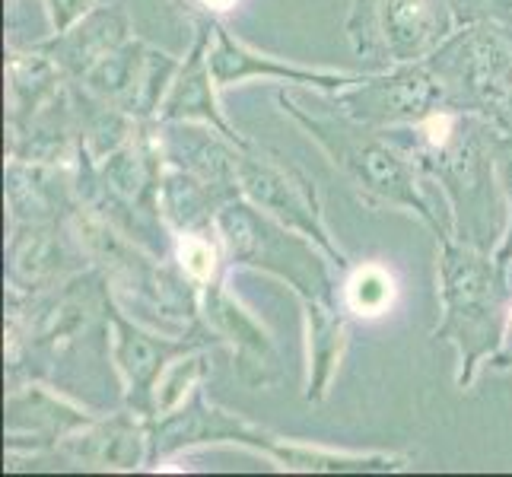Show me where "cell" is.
Masks as SVG:
<instances>
[{"label":"cell","instance_id":"6da1fadb","mask_svg":"<svg viewBox=\"0 0 512 477\" xmlns=\"http://www.w3.org/2000/svg\"><path fill=\"white\" fill-rule=\"evenodd\" d=\"M118 299L99 268L42 293L7 290V388L48 382L99 414L125 404L112 357Z\"/></svg>","mask_w":512,"mask_h":477},{"label":"cell","instance_id":"7a4b0ae2","mask_svg":"<svg viewBox=\"0 0 512 477\" xmlns=\"http://www.w3.org/2000/svg\"><path fill=\"white\" fill-rule=\"evenodd\" d=\"M274 99L277 109L322 147L334 169L369 207L401 210V214L417 217L423 226L433 229L436 242L455 236L449 207L439 204L443 198H433V182L392 134L353 121L331 102L328 93L319 90L296 93V86H280Z\"/></svg>","mask_w":512,"mask_h":477},{"label":"cell","instance_id":"3957f363","mask_svg":"<svg viewBox=\"0 0 512 477\" xmlns=\"http://www.w3.org/2000/svg\"><path fill=\"white\" fill-rule=\"evenodd\" d=\"M414 156L452 214L458 242L481 252H497L506 236L509 207L493 156V121L474 112L443 109L414 128L388 131Z\"/></svg>","mask_w":512,"mask_h":477},{"label":"cell","instance_id":"277c9868","mask_svg":"<svg viewBox=\"0 0 512 477\" xmlns=\"http://www.w3.org/2000/svg\"><path fill=\"white\" fill-rule=\"evenodd\" d=\"M439 325L433 341L452 344L458 353L455 385L468 392L481 366L503 344L512 277L490 252L471 249L455 236L439 239Z\"/></svg>","mask_w":512,"mask_h":477},{"label":"cell","instance_id":"5b68a950","mask_svg":"<svg viewBox=\"0 0 512 477\" xmlns=\"http://www.w3.org/2000/svg\"><path fill=\"white\" fill-rule=\"evenodd\" d=\"M217 233L229 268H249L287 284L296 299H319L341 306L338 264L319 242L264 214L249 198H233L220 207Z\"/></svg>","mask_w":512,"mask_h":477},{"label":"cell","instance_id":"8992f818","mask_svg":"<svg viewBox=\"0 0 512 477\" xmlns=\"http://www.w3.org/2000/svg\"><path fill=\"white\" fill-rule=\"evenodd\" d=\"M462 26L452 0H353L347 39L366 70L427 61Z\"/></svg>","mask_w":512,"mask_h":477},{"label":"cell","instance_id":"52a82bcc","mask_svg":"<svg viewBox=\"0 0 512 477\" xmlns=\"http://www.w3.org/2000/svg\"><path fill=\"white\" fill-rule=\"evenodd\" d=\"M443 86L446 109L490 115L512 90V29L468 20L427 58Z\"/></svg>","mask_w":512,"mask_h":477},{"label":"cell","instance_id":"ba28073f","mask_svg":"<svg viewBox=\"0 0 512 477\" xmlns=\"http://www.w3.org/2000/svg\"><path fill=\"white\" fill-rule=\"evenodd\" d=\"M239 191H242V198H249L264 214H271L284 226L309 236L312 242H319L341 271L350 268L347 255L338 249V242H334L331 229L325 223L319 188H315V182L303 169L287 163L280 153L258 147V144L242 147L239 150Z\"/></svg>","mask_w":512,"mask_h":477},{"label":"cell","instance_id":"9c48e42d","mask_svg":"<svg viewBox=\"0 0 512 477\" xmlns=\"http://www.w3.org/2000/svg\"><path fill=\"white\" fill-rule=\"evenodd\" d=\"M147 433H150V452H147L150 471H160L172 458L204 446H239L255 455L274 458L280 443V436H274L271 430H264L258 423L226 408H217L207 398L204 385L194 388L179 408L147 420Z\"/></svg>","mask_w":512,"mask_h":477},{"label":"cell","instance_id":"30bf717a","mask_svg":"<svg viewBox=\"0 0 512 477\" xmlns=\"http://www.w3.org/2000/svg\"><path fill=\"white\" fill-rule=\"evenodd\" d=\"M191 350H223V341L207 325L188 334H169L140 318L128 315L121 306L112 312V357L125 385V408L144 420L156 417V388L166 369Z\"/></svg>","mask_w":512,"mask_h":477},{"label":"cell","instance_id":"8fae6325","mask_svg":"<svg viewBox=\"0 0 512 477\" xmlns=\"http://www.w3.org/2000/svg\"><path fill=\"white\" fill-rule=\"evenodd\" d=\"M331 102L353 121L376 131L414 128L446 109L443 86L427 61L373 70V74L366 70L363 80L334 93Z\"/></svg>","mask_w":512,"mask_h":477},{"label":"cell","instance_id":"7c38bea8","mask_svg":"<svg viewBox=\"0 0 512 477\" xmlns=\"http://www.w3.org/2000/svg\"><path fill=\"white\" fill-rule=\"evenodd\" d=\"M179 64L182 61H175L166 51L131 39L93 70H86L77 83L137 121H156Z\"/></svg>","mask_w":512,"mask_h":477},{"label":"cell","instance_id":"4fadbf2b","mask_svg":"<svg viewBox=\"0 0 512 477\" xmlns=\"http://www.w3.org/2000/svg\"><path fill=\"white\" fill-rule=\"evenodd\" d=\"M99 417L96 408L64 395L48 382H20L7 388L4 439L7 458H26L58 449L67 436L90 427Z\"/></svg>","mask_w":512,"mask_h":477},{"label":"cell","instance_id":"5bb4252c","mask_svg":"<svg viewBox=\"0 0 512 477\" xmlns=\"http://www.w3.org/2000/svg\"><path fill=\"white\" fill-rule=\"evenodd\" d=\"M150 433L147 420L131 408L99 414L90 427L67 436L58 449L26 458H7V471H20L23 465H74L83 471H140L147 468Z\"/></svg>","mask_w":512,"mask_h":477},{"label":"cell","instance_id":"9a60e30c","mask_svg":"<svg viewBox=\"0 0 512 477\" xmlns=\"http://www.w3.org/2000/svg\"><path fill=\"white\" fill-rule=\"evenodd\" d=\"M80 239L67 220L10 223L7 236V290L42 293L90 271Z\"/></svg>","mask_w":512,"mask_h":477},{"label":"cell","instance_id":"2e32d148","mask_svg":"<svg viewBox=\"0 0 512 477\" xmlns=\"http://www.w3.org/2000/svg\"><path fill=\"white\" fill-rule=\"evenodd\" d=\"M210 70H214L220 90L229 86H245L252 80L261 83H280V86H296V90H319V93H341L363 74H347V70H325V67H306L287 58L268 55L252 45L236 39L233 32L223 26V20H214V39H210Z\"/></svg>","mask_w":512,"mask_h":477},{"label":"cell","instance_id":"e0dca14e","mask_svg":"<svg viewBox=\"0 0 512 477\" xmlns=\"http://www.w3.org/2000/svg\"><path fill=\"white\" fill-rule=\"evenodd\" d=\"M201 315L207 328L233 353V369L242 385L268 388L277 379L280 360L271 331L229 293L226 280L201 287Z\"/></svg>","mask_w":512,"mask_h":477},{"label":"cell","instance_id":"ac0fdd59","mask_svg":"<svg viewBox=\"0 0 512 477\" xmlns=\"http://www.w3.org/2000/svg\"><path fill=\"white\" fill-rule=\"evenodd\" d=\"M210 39H214V20L194 23V42L175 70V80L156 121H198V125H210L229 140H236L239 147H249L252 140L242 137V131L220 109V86L214 70H210Z\"/></svg>","mask_w":512,"mask_h":477},{"label":"cell","instance_id":"d6986e66","mask_svg":"<svg viewBox=\"0 0 512 477\" xmlns=\"http://www.w3.org/2000/svg\"><path fill=\"white\" fill-rule=\"evenodd\" d=\"M166 166L185 169L214 185L226 198H239V144L198 121H156Z\"/></svg>","mask_w":512,"mask_h":477},{"label":"cell","instance_id":"ffe728a7","mask_svg":"<svg viewBox=\"0 0 512 477\" xmlns=\"http://www.w3.org/2000/svg\"><path fill=\"white\" fill-rule=\"evenodd\" d=\"M80 204L74 163H29L7 159V210L10 223L67 220Z\"/></svg>","mask_w":512,"mask_h":477},{"label":"cell","instance_id":"44dd1931","mask_svg":"<svg viewBox=\"0 0 512 477\" xmlns=\"http://www.w3.org/2000/svg\"><path fill=\"white\" fill-rule=\"evenodd\" d=\"M131 39L134 32H131L128 10L121 4H109V7H93L80 23H74L64 32H51L35 48H42L48 58H55L70 80H80L86 70H93L102 58H109L112 51H118Z\"/></svg>","mask_w":512,"mask_h":477},{"label":"cell","instance_id":"7402d4cb","mask_svg":"<svg viewBox=\"0 0 512 477\" xmlns=\"http://www.w3.org/2000/svg\"><path fill=\"white\" fill-rule=\"evenodd\" d=\"M306 322V401L322 404L338 379L344 353L350 347V315L344 306H328L319 299H299Z\"/></svg>","mask_w":512,"mask_h":477},{"label":"cell","instance_id":"603a6c76","mask_svg":"<svg viewBox=\"0 0 512 477\" xmlns=\"http://www.w3.org/2000/svg\"><path fill=\"white\" fill-rule=\"evenodd\" d=\"M67 83L70 77L42 48H7V131L23 128Z\"/></svg>","mask_w":512,"mask_h":477},{"label":"cell","instance_id":"cb8c5ba5","mask_svg":"<svg viewBox=\"0 0 512 477\" xmlns=\"http://www.w3.org/2000/svg\"><path fill=\"white\" fill-rule=\"evenodd\" d=\"M226 201H233V198H226L214 185L201 182L198 175L166 166L163 185H160V214L172 236L217 229V214Z\"/></svg>","mask_w":512,"mask_h":477},{"label":"cell","instance_id":"d4e9b609","mask_svg":"<svg viewBox=\"0 0 512 477\" xmlns=\"http://www.w3.org/2000/svg\"><path fill=\"white\" fill-rule=\"evenodd\" d=\"M280 471H303V474H388L404 471L411 465V455L395 452H338L299 439L280 436L277 452L271 458Z\"/></svg>","mask_w":512,"mask_h":477},{"label":"cell","instance_id":"484cf974","mask_svg":"<svg viewBox=\"0 0 512 477\" xmlns=\"http://www.w3.org/2000/svg\"><path fill=\"white\" fill-rule=\"evenodd\" d=\"M70 96H74V112H77L80 150H86L93 159H105L134 137L140 121L131 118L128 112H121L105 99L93 96L77 80H70Z\"/></svg>","mask_w":512,"mask_h":477},{"label":"cell","instance_id":"4316f807","mask_svg":"<svg viewBox=\"0 0 512 477\" xmlns=\"http://www.w3.org/2000/svg\"><path fill=\"white\" fill-rule=\"evenodd\" d=\"M398 303V280L379 261L350 264L341 284V306L350 318H385Z\"/></svg>","mask_w":512,"mask_h":477},{"label":"cell","instance_id":"83f0119b","mask_svg":"<svg viewBox=\"0 0 512 477\" xmlns=\"http://www.w3.org/2000/svg\"><path fill=\"white\" fill-rule=\"evenodd\" d=\"M172 261L194 280L198 287L217 284V280H226L229 274V261H226V249L217 229H207V233H185L175 236L172 245Z\"/></svg>","mask_w":512,"mask_h":477},{"label":"cell","instance_id":"f1b7e54d","mask_svg":"<svg viewBox=\"0 0 512 477\" xmlns=\"http://www.w3.org/2000/svg\"><path fill=\"white\" fill-rule=\"evenodd\" d=\"M207 376H210V350H191L185 357H179L166 369L160 388H156V414L179 408L194 388L207 382Z\"/></svg>","mask_w":512,"mask_h":477},{"label":"cell","instance_id":"f546056e","mask_svg":"<svg viewBox=\"0 0 512 477\" xmlns=\"http://www.w3.org/2000/svg\"><path fill=\"white\" fill-rule=\"evenodd\" d=\"M493 156H497V175H500V188H503V198H506V207H509V223H506V236L500 242V249L493 252L503 268L509 271L512 277V134H503L497 131L493 137Z\"/></svg>","mask_w":512,"mask_h":477},{"label":"cell","instance_id":"4dcf8cb0","mask_svg":"<svg viewBox=\"0 0 512 477\" xmlns=\"http://www.w3.org/2000/svg\"><path fill=\"white\" fill-rule=\"evenodd\" d=\"M239 4L242 0H172V7L179 10L191 26L204 20H223V16L239 10Z\"/></svg>","mask_w":512,"mask_h":477},{"label":"cell","instance_id":"1f68e13d","mask_svg":"<svg viewBox=\"0 0 512 477\" xmlns=\"http://www.w3.org/2000/svg\"><path fill=\"white\" fill-rule=\"evenodd\" d=\"M42 4L48 10V20H51V29L55 32L70 29L74 23H80L93 7H99L96 0H42Z\"/></svg>","mask_w":512,"mask_h":477},{"label":"cell","instance_id":"d6a6232c","mask_svg":"<svg viewBox=\"0 0 512 477\" xmlns=\"http://www.w3.org/2000/svg\"><path fill=\"white\" fill-rule=\"evenodd\" d=\"M462 23L468 20H493L506 29H512V0H481V4L468 7L462 16H458Z\"/></svg>","mask_w":512,"mask_h":477},{"label":"cell","instance_id":"836d02e7","mask_svg":"<svg viewBox=\"0 0 512 477\" xmlns=\"http://www.w3.org/2000/svg\"><path fill=\"white\" fill-rule=\"evenodd\" d=\"M490 369H497V373H506V369H512V299H509V309H506V331H503V344L500 350L493 353Z\"/></svg>","mask_w":512,"mask_h":477},{"label":"cell","instance_id":"e575fe53","mask_svg":"<svg viewBox=\"0 0 512 477\" xmlns=\"http://www.w3.org/2000/svg\"><path fill=\"white\" fill-rule=\"evenodd\" d=\"M490 121H493V128L497 131H503V134H512V90L497 102V109H493L490 115H487Z\"/></svg>","mask_w":512,"mask_h":477},{"label":"cell","instance_id":"d590c367","mask_svg":"<svg viewBox=\"0 0 512 477\" xmlns=\"http://www.w3.org/2000/svg\"><path fill=\"white\" fill-rule=\"evenodd\" d=\"M452 4H455V10H458V16H462L468 7H474V4H481V0H452Z\"/></svg>","mask_w":512,"mask_h":477}]
</instances>
